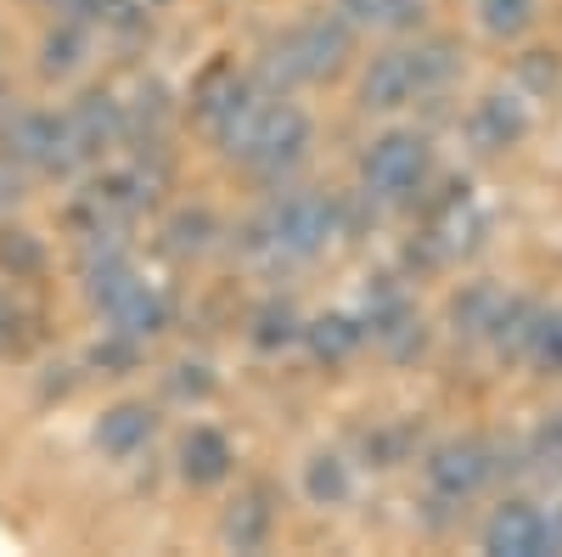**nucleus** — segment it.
<instances>
[{"label": "nucleus", "instance_id": "obj_13", "mask_svg": "<svg viewBox=\"0 0 562 557\" xmlns=\"http://www.w3.org/2000/svg\"><path fill=\"white\" fill-rule=\"evenodd\" d=\"M484 552L490 557H546V513L529 501H506L484 524Z\"/></svg>", "mask_w": 562, "mask_h": 557}, {"label": "nucleus", "instance_id": "obj_12", "mask_svg": "<svg viewBox=\"0 0 562 557\" xmlns=\"http://www.w3.org/2000/svg\"><path fill=\"white\" fill-rule=\"evenodd\" d=\"M248 108H254V79H248V74H237L231 63L209 68V74L198 79V90H192V113H198L214 135H225V130L237 124Z\"/></svg>", "mask_w": 562, "mask_h": 557}, {"label": "nucleus", "instance_id": "obj_17", "mask_svg": "<svg viewBox=\"0 0 562 557\" xmlns=\"http://www.w3.org/2000/svg\"><path fill=\"white\" fill-rule=\"evenodd\" d=\"M270 524H276V506L265 490H243L237 501L225 506V524H220V541L231 552H259L270 541Z\"/></svg>", "mask_w": 562, "mask_h": 557}, {"label": "nucleus", "instance_id": "obj_2", "mask_svg": "<svg viewBox=\"0 0 562 557\" xmlns=\"http://www.w3.org/2000/svg\"><path fill=\"white\" fill-rule=\"evenodd\" d=\"M338 203L333 198H315V192H293V198H276L254 225H248V254L265 265H299L315 259L326 243L338 237Z\"/></svg>", "mask_w": 562, "mask_h": 557}, {"label": "nucleus", "instance_id": "obj_28", "mask_svg": "<svg viewBox=\"0 0 562 557\" xmlns=\"http://www.w3.org/2000/svg\"><path fill=\"white\" fill-rule=\"evenodd\" d=\"M135 360H140V344H135V338H124V333H113L108 344L90 349V366H102L108 378H124V371H130Z\"/></svg>", "mask_w": 562, "mask_h": 557}, {"label": "nucleus", "instance_id": "obj_1", "mask_svg": "<svg viewBox=\"0 0 562 557\" xmlns=\"http://www.w3.org/2000/svg\"><path fill=\"white\" fill-rule=\"evenodd\" d=\"M220 147H225V158H237L243 169L276 180V175H288L293 164H304V153H310V113L299 102H288V97L254 102L237 124L220 135Z\"/></svg>", "mask_w": 562, "mask_h": 557}, {"label": "nucleus", "instance_id": "obj_10", "mask_svg": "<svg viewBox=\"0 0 562 557\" xmlns=\"http://www.w3.org/2000/svg\"><path fill=\"white\" fill-rule=\"evenodd\" d=\"M63 124H68L74 153L90 164V158H102L113 142H124V102H113L108 90H90V97H79L63 113Z\"/></svg>", "mask_w": 562, "mask_h": 557}, {"label": "nucleus", "instance_id": "obj_26", "mask_svg": "<svg viewBox=\"0 0 562 557\" xmlns=\"http://www.w3.org/2000/svg\"><path fill=\"white\" fill-rule=\"evenodd\" d=\"M501 299H506V293H495V288H473V293L456 304V333H467V338H490V321H495Z\"/></svg>", "mask_w": 562, "mask_h": 557}, {"label": "nucleus", "instance_id": "obj_18", "mask_svg": "<svg viewBox=\"0 0 562 557\" xmlns=\"http://www.w3.org/2000/svg\"><path fill=\"white\" fill-rule=\"evenodd\" d=\"M299 338L310 344V355H315L321 366H344V360L366 344V321H360V315L333 310V315H315V321H304V333H299Z\"/></svg>", "mask_w": 562, "mask_h": 557}, {"label": "nucleus", "instance_id": "obj_5", "mask_svg": "<svg viewBox=\"0 0 562 557\" xmlns=\"http://www.w3.org/2000/svg\"><path fill=\"white\" fill-rule=\"evenodd\" d=\"M428 169H434V153H428V142H422L416 130L378 135V142L366 147V158H360L366 192L383 198V203H411L422 186H428Z\"/></svg>", "mask_w": 562, "mask_h": 557}, {"label": "nucleus", "instance_id": "obj_14", "mask_svg": "<svg viewBox=\"0 0 562 557\" xmlns=\"http://www.w3.org/2000/svg\"><path fill=\"white\" fill-rule=\"evenodd\" d=\"M479 237H484V214H479V203L467 198V186H456V198L428 220V254L434 259H461V254H473L479 248Z\"/></svg>", "mask_w": 562, "mask_h": 557}, {"label": "nucleus", "instance_id": "obj_22", "mask_svg": "<svg viewBox=\"0 0 562 557\" xmlns=\"http://www.w3.org/2000/svg\"><path fill=\"white\" fill-rule=\"evenodd\" d=\"M214 214L209 209H180L169 225H164V248L175 254V259H186V254H203L209 243H214Z\"/></svg>", "mask_w": 562, "mask_h": 557}, {"label": "nucleus", "instance_id": "obj_25", "mask_svg": "<svg viewBox=\"0 0 562 557\" xmlns=\"http://www.w3.org/2000/svg\"><path fill=\"white\" fill-rule=\"evenodd\" d=\"M304 333V321L293 315V304H265L254 315V344L259 349H281V344H293Z\"/></svg>", "mask_w": 562, "mask_h": 557}, {"label": "nucleus", "instance_id": "obj_3", "mask_svg": "<svg viewBox=\"0 0 562 557\" xmlns=\"http://www.w3.org/2000/svg\"><path fill=\"white\" fill-rule=\"evenodd\" d=\"M355 29L344 18H304L299 29H288L270 52H265V85L270 90H293V85H321L349 63Z\"/></svg>", "mask_w": 562, "mask_h": 557}, {"label": "nucleus", "instance_id": "obj_4", "mask_svg": "<svg viewBox=\"0 0 562 557\" xmlns=\"http://www.w3.org/2000/svg\"><path fill=\"white\" fill-rule=\"evenodd\" d=\"M456 74V57L450 45H394V52L371 57L366 79H360V102L371 113H394V108H411L416 97H434L439 85H450Z\"/></svg>", "mask_w": 562, "mask_h": 557}, {"label": "nucleus", "instance_id": "obj_11", "mask_svg": "<svg viewBox=\"0 0 562 557\" xmlns=\"http://www.w3.org/2000/svg\"><path fill=\"white\" fill-rule=\"evenodd\" d=\"M467 135H473L479 153H512L529 135V102L518 90H490L473 108V119H467Z\"/></svg>", "mask_w": 562, "mask_h": 557}, {"label": "nucleus", "instance_id": "obj_23", "mask_svg": "<svg viewBox=\"0 0 562 557\" xmlns=\"http://www.w3.org/2000/svg\"><path fill=\"white\" fill-rule=\"evenodd\" d=\"M540 0H479V23L495 40H518L524 29H535Z\"/></svg>", "mask_w": 562, "mask_h": 557}, {"label": "nucleus", "instance_id": "obj_15", "mask_svg": "<svg viewBox=\"0 0 562 557\" xmlns=\"http://www.w3.org/2000/svg\"><path fill=\"white\" fill-rule=\"evenodd\" d=\"M153 434H158V416L140 405V400H119V405H108L97 416V450L102 456H119V461H130L135 450H147Z\"/></svg>", "mask_w": 562, "mask_h": 557}, {"label": "nucleus", "instance_id": "obj_29", "mask_svg": "<svg viewBox=\"0 0 562 557\" xmlns=\"http://www.w3.org/2000/svg\"><path fill=\"white\" fill-rule=\"evenodd\" d=\"M175 371H180V378H175V389H180V394H198V400H203V394L214 389L209 366H175Z\"/></svg>", "mask_w": 562, "mask_h": 557}, {"label": "nucleus", "instance_id": "obj_24", "mask_svg": "<svg viewBox=\"0 0 562 557\" xmlns=\"http://www.w3.org/2000/svg\"><path fill=\"white\" fill-rule=\"evenodd\" d=\"M524 360H529L535 371H562V304L535 315L529 344H524Z\"/></svg>", "mask_w": 562, "mask_h": 557}, {"label": "nucleus", "instance_id": "obj_21", "mask_svg": "<svg viewBox=\"0 0 562 557\" xmlns=\"http://www.w3.org/2000/svg\"><path fill=\"white\" fill-rule=\"evenodd\" d=\"M349 490H355V479H349V461L344 456H310V468H304V495L315 501V506H344L349 501Z\"/></svg>", "mask_w": 562, "mask_h": 557}, {"label": "nucleus", "instance_id": "obj_20", "mask_svg": "<svg viewBox=\"0 0 562 557\" xmlns=\"http://www.w3.org/2000/svg\"><path fill=\"white\" fill-rule=\"evenodd\" d=\"M90 23H79V18H63L52 34L40 40V74L45 79H63V74H74L79 63H85V45H90V34H85Z\"/></svg>", "mask_w": 562, "mask_h": 557}, {"label": "nucleus", "instance_id": "obj_16", "mask_svg": "<svg viewBox=\"0 0 562 557\" xmlns=\"http://www.w3.org/2000/svg\"><path fill=\"white\" fill-rule=\"evenodd\" d=\"M231 468H237V456H231V439L220 428H192L180 439V479L186 484H198V490L225 484Z\"/></svg>", "mask_w": 562, "mask_h": 557}, {"label": "nucleus", "instance_id": "obj_27", "mask_svg": "<svg viewBox=\"0 0 562 557\" xmlns=\"http://www.w3.org/2000/svg\"><path fill=\"white\" fill-rule=\"evenodd\" d=\"M0 265H7L12 276H34L40 265H45V248L29 237V231H0Z\"/></svg>", "mask_w": 562, "mask_h": 557}, {"label": "nucleus", "instance_id": "obj_30", "mask_svg": "<svg viewBox=\"0 0 562 557\" xmlns=\"http://www.w3.org/2000/svg\"><path fill=\"white\" fill-rule=\"evenodd\" d=\"M535 445H540V456H557V461H562V411L540 428V439H535Z\"/></svg>", "mask_w": 562, "mask_h": 557}, {"label": "nucleus", "instance_id": "obj_8", "mask_svg": "<svg viewBox=\"0 0 562 557\" xmlns=\"http://www.w3.org/2000/svg\"><path fill=\"white\" fill-rule=\"evenodd\" d=\"M108 321H113V333L135 338V344H147L169 327V299L153 288V282H140V276H130L124 288H113L102 304H97Z\"/></svg>", "mask_w": 562, "mask_h": 557}, {"label": "nucleus", "instance_id": "obj_9", "mask_svg": "<svg viewBox=\"0 0 562 557\" xmlns=\"http://www.w3.org/2000/svg\"><path fill=\"white\" fill-rule=\"evenodd\" d=\"M366 338H378L394 360H405V355H416L422 349V315H416V304L400 293V288H378V293H371L366 299Z\"/></svg>", "mask_w": 562, "mask_h": 557}, {"label": "nucleus", "instance_id": "obj_19", "mask_svg": "<svg viewBox=\"0 0 562 557\" xmlns=\"http://www.w3.org/2000/svg\"><path fill=\"white\" fill-rule=\"evenodd\" d=\"M422 12H428L422 0H338V18L349 29H383V34L416 29Z\"/></svg>", "mask_w": 562, "mask_h": 557}, {"label": "nucleus", "instance_id": "obj_7", "mask_svg": "<svg viewBox=\"0 0 562 557\" xmlns=\"http://www.w3.org/2000/svg\"><path fill=\"white\" fill-rule=\"evenodd\" d=\"M495 474H501V461H495V445L484 439H445L439 450H428V490L450 506L473 501Z\"/></svg>", "mask_w": 562, "mask_h": 557}, {"label": "nucleus", "instance_id": "obj_6", "mask_svg": "<svg viewBox=\"0 0 562 557\" xmlns=\"http://www.w3.org/2000/svg\"><path fill=\"white\" fill-rule=\"evenodd\" d=\"M0 158L18 169H34V175H74L85 164L68 142L63 113H18L7 135H0Z\"/></svg>", "mask_w": 562, "mask_h": 557}]
</instances>
